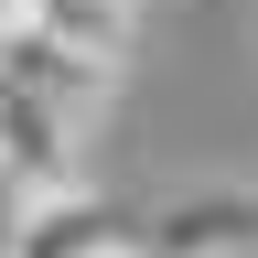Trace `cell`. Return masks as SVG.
I'll return each instance as SVG.
<instances>
[{
	"mask_svg": "<svg viewBox=\"0 0 258 258\" xmlns=\"http://www.w3.org/2000/svg\"><path fill=\"white\" fill-rule=\"evenodd\" d=\"M11 258H140V226H129V215H118L97 183H64V194H22Z\"/></svg>",
	"mask_w": 258,
	"mask_h": 258,
	"instance_id": "6da1fadb",
	"label": "cell"
},
{
	"mask_svg": "<svg viewBox=\"0 0 258 258\" xmlns=\"http://www.w3.org/2000/svg\"><path fill=\"white\" fill-rule=\"evenodd\" d=\"M140 258H258V194L205 183V194H172V205H151Z\"/></svg>",
	"mask_w": 258,
	"mask_h": 258,
	"instance_id": "7a4b0ae2",
	"label": "cell"
},
{
	"mask_svg": "<svg viewBox=\"0 0 258 258\" xmlns=\"http://www.w3.org/2000/svg\"><path fill=\"white\" fill-rule=\"evenodd\" d=\"M129 22H140V0H22L11 32H43V43H64V54H86V64H108V76H118Z\"/></svg>",
	"mask_w": 258,
	"mask_h": 258,
	"instance_id": "3957f363",
	"label": "cell"
},
{
	"mask_svg": "<svg viewBox=\"0 0 258 258\" xmlns=\"http://www.w3.org/2000/svg\"><path fill=\"white\" fill-rule=\"evenodd\" d=\"M11 226H22V183L0 172V258H11Z\"/></svg>",
	"mask_w": 258,
	"mask_h": 258,
	"instance_id": "277c9868",
	"label": "cell"
}]
</instances>
